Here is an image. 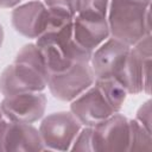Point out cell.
<instances>
[{"mask_svg": "<svg viewBox=\"0 0 152 152\" xmlns=\"http://www.w3.org/2000/svg\"><path fill=\"white\" fill-rule=\"evenodd\" d=\"M50 72L36 43L24 45L14 62L6 66L0 75V93L12 96L23 93L43 91L48 87Z\"/></svg>", "mask_w": 152, "mask_h": 152, "instance_id": "1", "label": "cell"}, {"mask_svg": "<svg viewBox=\"0 0 152 152\" xmlns=\"http://www.w3.org/2000/svg\"><path fill=\"white\" fill-rule=\"evenodd\" d=\"M107 23L110 37L133 46L151 34V0H109Z\"/></svg>", "mask_w": 152, "mask_h": 152, "instance_id": "2", "label": "cell"}, {"mask_svg": "<svg viewBox=\"0 0 152 152\" xmlns=\"http://www.w3.org/2000/svg\"><path fill=\"white\" fill-rule=\"evenodd\" d=\"M46 68L50 74L61 72L76 63H89L91 53L83 50L72 37V21L59 27H51L37 38Z\"/></svg>", "mask_w": 152, "mask_h": 152, "instance_id": "3", "label": "cell"}, {"mask_svg": "<svg viewBox=\"0 0 152 152\" xmlns=\"http://www.w3.org/2000/svg\"><path fill=\"white\" fill-rule=\"evenodd\" d=\"M151 34L131 46L124 70L116 80L128 95L151 93Z\"/></svg>", "mask_w": 152, "mask_h": 152, "instance_id": "4", "label": "cell"}, {"mask_svg": "<svg viewBox=\"0 0 152 152\" xmlns=\"http://www.w3.org/2000/svg\"><path fill=\"white\" fill-rule=\"evenodd\" d=\"M81 128L82 125L69 110L49 114L42 120L38 131L45 151H68Z\"/></svg>", "mask_w": 152, "mask_h": 152, "instance_id": "5", "label": "cell"}, {"mask_svg": "<svg viewBox=\"0 0 152 152\" xmlns=\"http://www.w3.org/2000/svg\"><path fill=\"white\" fill-rule=\"evenodd\" d=\"M95 82L89 63H76L69 69L50 74L48 88L51 95L61 101L71 102Z\"/></svg>", "mask_w": 152, "mask_h": 152, "instance_id": "6", "label": "cell"}, {"mask_svg": "<svg viewBox=\"0 0 152 152\" xmlns=\"http://www.w3.org/2000/svg\"><path fill=\"white\" fill-rule=\"evenodd\" d=\"M131 46L109 37L91 53L89 64L95 80H118L121 75Z\"/></svg>", "mask_w": 152, "mask_h": 152, "instance_id": "7", "label": "cell"}, {"mask_svg": "<svg viewBox=\"0 0 152 152\" xmlns=\"http://www.w3.org/2000/svg\"><path fill=\"white\" fill-rule=\"evenodd\" d=\"M48 104L43 91L23 93L6 96L0 103V109L8 121L33 124L44 116Z\"/></svg>", "mask_w": 152, "mask_h": 152, "instance_id": "8", "label": "cell"}, {"mask_svg": "<svg viewBox=\"0 0 152 152\" xmlns=\"http://www.w3.org/2000/svg\"><path fill=\"white\" fill-rule=\"evenodd\" d=\"M129 120L120 112L93 127V151H127Z\"/></svg>", "mask_w": 152, "mask_h": 152, "instance_id": "9", "label": "cell"}, {"mask_svg": "<svg viewBox=\"0 0 152 152\" xmlns=\"http://www.w3.org/2000/svg\"><path fill=\"white\" fill-rule=\"evenodd\" d=\"M70 112L84 127H94L115 113L95 82L71 101Z\"/></svg>", "mask_w": 152, "mask_h": 152, "instance_id": "10", "label": "cell"}, {"mask_svg": "<svg viewBox=\"0 0 152 152\" xmlns=\"http://www.w3.org/2000/svg\"><path fill=\"white\" fill-rule=\"evenodd\" d=\"M11 20L14 30L30 39L39 38L50 27L49 11L40 0H31L14 7Z\"/></svg>", "mask_w": 152, "mask_h": 152, "instance_id": "11", "label": "cell"}, {"mask_svg": "<svg viewBox=\"0 0 152 152\" xmlns=\"http://www.w3.org/2000/svg\"><path fill=\"white\" fill-rule=\"evenodd\" d=\"M37 151H45L38 128L32 124L8 121L2 140V152Z\"/></svg>", "mask_w": 152, "mask_h": 152, "instance_id": "12", "label": "cell"}, {"mask_svg": "<svg viewBox=\"0 0 152 152\" xmlns=\"http://www.w3.org/2000/svg\"><path fill=\"white\" fill-rule=\"evenodd\" d=\"M72 37L78 46L93 53L95 49L110 37L107 19L89 20L76 15L72 20Z\"/></svg>", "mask_w": 152, "mask_h": 152, "instance_id": "13", "label": "cell"}, {"mask_svg": "<svg viewBox=\"0 0 152 152\" xmlns=\"http://www.w3.org/2000/svg\"><path fill=\"white\" fill-rule=\"evenodd\" d=\"M50 15V27H59L74 20L78 10V0H44Z\"/></svg>", "mask_w": 152, "mask_h": 152, "instance_id": "14", "label": "cell"}, {"mask_svg": "<svg viewBox=\"0 0 152 152\" xmlns=\"http://www.w3.org/2000/svg\"><path fill=\"white\" fill-rule=\"evenodd\" d=\"M95 83L104 95L106 100L113 108L115 113L120 112L124 102L126 100L127 93L124 89V87L114 78H107V80H95Z\"/></svg>", "mask_w": 152, "mask_h": 152, "instance_id": "15", "label": "cell"}, {"mask_svg": "<svg viewBox=\"0 0 152 152\" xmlns=\"http://www.w3.org/2000/svg\"><path fill=\"white\" fill-rule=\"evenodd\" d=\"M152 132L147 131L135 119L129 120V144L127 151H151Z\"/></svg>", "mask_w": 152, "mask_h": 152, "instance_id": "16", "label": "cell"}, {"mask_svg": "<svg viewBox=\"0 0 152 152\" xmlns=\"http://www.w3.org/2000/svg\"><path fill=\"white\" fill-rule=\"evenodd\" d=\"M109 0H78L77 17L89 20H106Z\"/></svg>", "mask_w": 152, "mask_h": 152, "instance_id": "17", "label": "cell"}, {"mask_svg": "<svg viewBox=\"0 0 152 152\" xmlns=\"http://www.w3.org/2000/svg\"><path fill=\"white\" fill-rule=\"evenodd\" d=\"M70 150L72 151H93V127H83L75 138Z\"/></svg>", "mask_w": 152, "mask_h": 152, "instance_id": "18", "label": "cell"}, {"mask_svg": "<svg viewBox=\"0 0 152 152\" xmlns=\"http://www.w3.org/2000/svg\"><path fill=\"white\" fill-rule=\"evenodd\" d=\"M151 114H152V110H151V100H147L146 102H144L139 107V109L137 110V115H135V120L138 122H140L150 132H152V128H151V122H152Z\"/></svg>", "mask_w": 152, "mask_h": 152, "instance_id": "19", "label": "cell"}, {"mask_svg": "<svg viewBox=\"0 0 152 152\" xmlns=\"http://www.w3.org/2000/svg\"><path fill=\"white\" fill-rule=\"evenodd\" d=\"M7 124H8V120L4 116V114L0 109V152H2V140H4V135H5Z\"/></svg>", "mask_w": 152, "mask_h": 152, "instance_id": "20", "label": "cell"}, {"mask_svg": "<svg viewBox=\"0 0 152 152\" xmlns=\"http://www.w3.org/2000/svg\"><path fill=\"white\" fill-rule=\"evenodd\" d=\"M20 2L21 0H0V8H14Z\"/></svg>", "mask_w": 152, "mask_h": 152, "instance_id": "21", "label": "cell"}, {"mask_svg": "<svg viewBox=\"0 0 152 152\" xmlns=\"http://www.w3.org/2000/svg\"><path fill=\"white\" fill-rule=\"evenodd\" d=\"M2 43H4V28L2 26L0 25V49L2 46Z\"/></svg>", "mask_w": 152, "mask_h": 152, "instance_id": "22", "label": "cell"}]
</instances>
